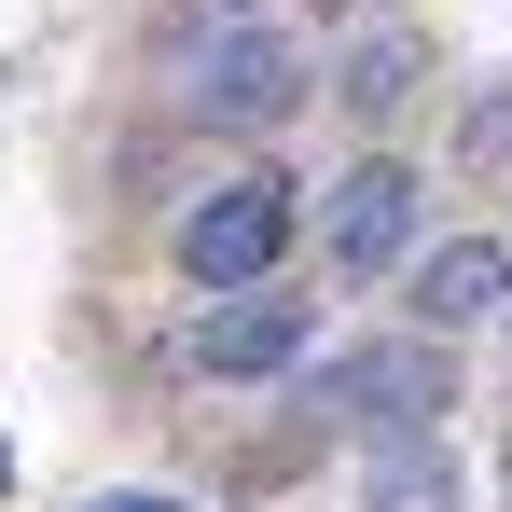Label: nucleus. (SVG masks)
Segmentation results:
<instances>
[{"instance_id": "423d86ee", "label": "nucleus", "mask_w": 512, "mask_h": 512, "mask_svg": "<svg viewBox=\"0 0 512 512\" xmlns=\"http://www.w3.org/2000/svg\"><path fill=\"white\" fill-rule=\"evenodd\" d=\"M305 360V305H222V319H194V374H291Z\"/></svg>"}, {"instance_id": "f03ea898", "label": "nucleus", "mask_w": 512, "mask_h": 512, "mask_svg": "<svg viewBox=\"0 0 512 512\" xmlns=\"http://www.w3.org/2000/svg\"><path fill=\"white\" fill-rule=\"evenodd\" d=\"M277 250H291V180H208V194L180 208V263H194L208 291H250Z\"/></svg>"}, {"instance_id": "6e6552de", "label": "nucleus", "mask_w": 512, "mask_h": 512, "mask_svg": "<svg viewBox=\"0 0 512 512\" xmlns=\"http://www.w3.org/2000/svg\"><path fill=\"white\" fill-rule=\"evenodd\" d=\"M416 70H429L416 28H360V56H346V111H360V125H388V111L416 97Z\"/></svg>"}, {"instance_id": "1a4fd4ad", "label": "nucleus", "mask_w": 512, "mask_h": 512, "mask_svg": "<svg viewBox=\"0 0 512 512\" xmlns=\"http://www.w3.org/2000/svg\"><path fill=\"white\" fill-rule=\"evenodd\" d=\"M97 512H180V499H139V485H111V499H97Z\"/></svg>"}, {"instance_id": "39448f33", "label": "nucleus", "mask_w": 512, "mask_h": 512, "mask_svg": "<svg viewBox=\"0 0 512 512\" xmlns=\"http://www.w3.org/2000/svg\"><path fill=\"white\" fill-rule=\"evenodd\" d=\"M512 305V250L499 236H443V250L416 263V319L429 333H471V319H499Z\"/></svg>"}, {"instance_id": "9b49d317", "label": "nucleus", "mask_w": 512, "mask_h": 512, "mask_svg": "<svg viewBox=\"0 0 512 512\" xmlns=\"http://www.w3.org/2000/svg\"><path fill=\"white\" fill-rule=\"evenodd\" d=\"M222 14H250V0H222Z\"/></svg>"}, {"instance_id": "20e7f679", "label": "nucleus", "mask_w": 512, "mask_h": 512, "mask_svg": "<svg viewBox=\"0 0 512 512\" xmlns=\"http://www.w3.org/2000/svg\"><path fill=\"white\" fill-rule=\"evenodd\" d=\"M416 208H429L416 167H346L333 180V263L346 277H388V263L416 250Z\"/></svg>"}, {"instance_id": "f257e3e1", "label": "nucleus", "mask_w": 512, "mask_h": 512, "mask_svg": "<svg viewBox=\"0 0 512 512\" xmlns=\"http://www.w3.org/2000/svg\"><path fill=\"white\" fill-rule=\"evenodd\" d=\"M443 402H457V360H443V333L360 346V360H333V374L305 388V416H319V429H360V443H402V429H443Z\"/></svg>"}, {"instance_id": "0eeeda50", "label": "nucleus", "mask_w": 512, "mask_h": 512, "mask_svg": "<svg viewBox=\"0 0 512 512\" xmlns=\"http://www.w3.org/2000/svg\"><path fill=\"white\" fill-rule=\"evenodd\" d=\"M360 512H457V457H443V429L374 443V457H360Z\"/></svg>"}, {"instance_id": "7ed1b4c3", "label": "nucleus", "mask_w": 512, "mask_h": 512, "mask_svg": "<svg viewBox=\"0 0 512 512\" xmlns=\"http://www.w3.org/2000/svg\"><path fill=\"white\" fill-rule=\"evenodd\" d=\"M291 84H305V56H291L263 14H222V28L194 42V70H180V97H194L208 125H277V111H291Z\"/></svg>"}, {"instance_id": "9d476101", "label": "nucleus", "mask_w": 512, "mask_h": 512, "mask_svg": "<svg viewBox=\"0 0 512 512\" xmlns=\"http://www.w3.org/2000/svg\"><path fill=\"white\" fill-rule=\"evenodd\" d=\"M0 499H14V443H0Z\"/></svg>"}]
</instances>
